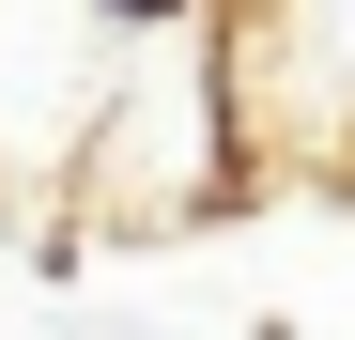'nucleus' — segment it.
Masks as SVG:
<instances>
[{"label": "nucleus", "instance_id": "1", "mask_svg": "<svg viewBox=\"0 0 355 340\" xmlns=\"http://www.w3.org/2000/svg\"><path fill=\"white\" fill-rule=\"evenodd\" d=\"M93 16H108V31H170L186 0H93Z\"/></svg>", "mask_w": 355, "mask_h": 340}]
</instances>
